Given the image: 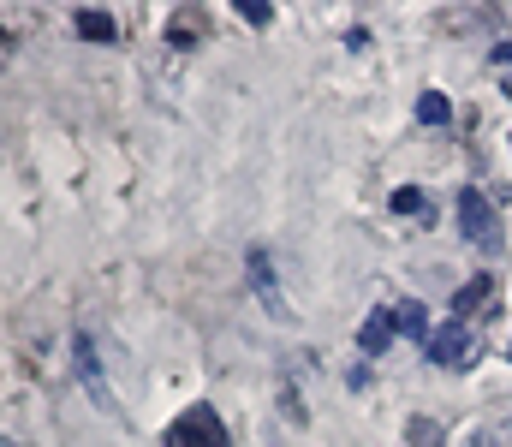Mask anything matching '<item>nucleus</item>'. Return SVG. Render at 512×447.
Returning <instances> with one entry per match:
<instances>
[{
    "label": "nucleus",
    "mask_w": 512,
    "mask_h": 447,
    "mask_svg": "<svg viewBox=\"0 0 512 447\" xmlns=\"http://www.w3.org/2000/svg\"><path fill=\"white\" fill-rule=\"evenodd\" d=\"M393 316H399V328H405V334H411L417 346H429V334H435V328H429V316H423V304H411V298H405V304H399Z\"/></svg>",
    "instance_id": "11"
},
{
    "label": "nucleus",
    "mask_w": 512,
    "mask_h": 447,
    "mask_svg": "<svg viewBox=\"0 0 512 447\" xmlns=\"http://www.w3.org/2000/svg\"><path fill=\"white\" fill-rule=\"evenodd\" d=\"M441 370H471L477 358H483V334L471 328V322H441L435 334H429V346H423Z\"/></svg>",
    "instance_id": "1"
},
{
    "label": "nucleus",
    "mask_w": 512,
    "mask_h": 447,
    "mask_svg": "<svg viewBox=\"0 0 512 447\" xmlns=\"http://www.w3.org/2000/svg\"><path fill=\"white\" fill-rule=\"evenodd\" d=\"M393 334H399V316H393V310H370V322H364L358 346L376 358V352H387V346H393Z\"/></svg>",
    "instance_id": "6"
},
{
    "label": "nucleus",
    "mask_w": 512,
    "mask_h": 447,
    "mask_svg": "<svg viewBox=\"0 0 512 447\" xmlns=\"http://www.w3.org/2000/svg\"><path fill=\"white\" fill-rule=\"evenodd\" d=\"M477 447H483V442H477Z\"/></svg>",
    "instance_id": "16"
},
{
    "label": "nucleus",
    "mask_w": 512,
    "mask_h": 447,
    "mask_svg": "<svg viewBox=\"0 0 512 447\" xmlns=\"http://www.w3.org/2000/svg\"><path fill=\"white\" fill-rule=\"evenodd\" d=\"M393 209H399V215H423L429 203H423V191H417V185H399V191H393Z\"/></svg>",
    "instance_id": "12"
},
{
    "label": "nucleus",
    "mask_w": 512,
    "mask_h": 447,
    "mask_svg": "<svg viewBox=\"0 0 512 447\" xmlns=\"http://www.w3.org/2000/svg\"><path fill=\"white\" fill-rule=\"evenodd\" d=\"M417 120H423V126H447V120H453V102H447L441 90H423V96H417Z\"/></svg>",
    "instance_id": "10"
},
{
    "label": "nucleus",
    "mask_w": 512,
    "mask_h": 447,
    "mask_svg": "<svg viewBox=\"0 0 512 447\" xmlns=\"http://www.w3.org/2000/svg\"><path fill=\"white\" fill-rule=\"evenodd\" d=\"M72 30H78L84 42H114V18H108V12H78Z\"/></svg>",
    "instance_id": "8"
},
{
    "label": "nucleus",
    "mask_w": 512,
    "mask_h": 447,
    "mask_svg": "<svg viewBox=\"0 0 512 447\" xmlns=\"http://www.w3.org/2000/svg\"><path fill=\"white\" fill-rule=\"evenodd\" d=\"M251 293L262 298V310H268V316H286V298H280V287H274L268 251H251Z\"/></svg>",
    "instance_id": "5"
},
{
    "label": "nucleus",
    "mask_w": 512,
    "mask_h": 447,
    "mask_svg": "<svg viewBox=\"0 0 512 447\" xmlns=\"http://www.w3.org/2000/svg\"><path fill=\"white\" fill-rule=\"evenodd\" d=\"M0 447H12V442H6V436H0Z\"/></svg>",
    "instance_id": "14"
},
{
    "label": "nucleus",
    "mask_w": 512,
    "mask_h": 447,
    "mask_svg": "<svg viewBox=\"0 0 512 447\" xmlns=\"http://www.w3.org/2000/svg\"><path fill=\"white\" fill-rule=\"evenodd\" d=\"M197 36H203V18H197L191 6H185V12H173V24H167V42H173V48H191Z\"/></svg>",
    "instance_id": "9"
},
{
    "label": "nucleus",
    "mask_w": 512,
    "mask_h": 447,
    "mask_svg": "<svg viewBox=\"0 0 512 447\" xmlns=\"http://www.w3.org/2000/svg\"><path fill=\"white\" fill-rule=\"evenodd\" d=\"M459 227H465V239H471L477 251H501V245H507L501 215H495V203H489L483 191H459Z\"/></svg>",
    "instance_id": "2"
},
{
    "label": "nucleus",
    "mask_w": 512,
    "mask_h": 447,
    "mask_svg": "<svg viewBox=\"0 0 512 447\" xmlns=\"http://www.w3.org/2000/svg\"><path fill=\"white\" fill-rule=\"evenodd\" d=\"M489 304H495V281H489V275H471V281L453 293V322H471L477 310L489 316Z\"/></svg>",
    "instance_id": "4"
},
{
    "label": "nucleus",
    "mask_w": 512,
    "mask_h": 447,
    "mask_svg": "<svg viewBox=\"0 0 512 447\" xmlns=\"http://www.w3.org/2000/svg\"><path fill=\"white\" fill-rule=\"evenodd\" d=\"M167 447H227V430H221V418H215V406H185L179 418H173V430H167Z\"/></svg>",
    "instance_id": "3"
},
{
    "label": "nucleus",
    "mask_w": 512,
    "mask_h": 447,
    "mask_svg": "<svg viewBox=\"0 0 512 447\" xmlns=\"http://www.w3.org/2000/svg\"><path fill=\"white\" fill-rule=\"evenodd\" d=\"M239 18H245V24H268V18H274V12H268V6H262V0H239Z\"/></svg>",
    "instance_id": "13"
},
{
    "label": "nucleus",
    "mask_w": 512,
    "mask_h": 447,
    "mask_svg": "<svg viewBox=\"0 0 512 447\" xmlns=\"http://www.w3.org/2000/svg\"><path fill=\"white\" fill-rule=\"evenodd\" d=\"M507 96H512V78H507Z\"/></svg>",
    "instance_id": "15"
},
{
    "label": "nucleus",
    "mask_w": 512,
    "mask_h": 447,
    "mask_svg": "<svg viewBox=\"0 0 512 447\" xmlns=\"http://www.w3.org/2000/svg\"><path fill=\"white\" fill-rule=\"evenodd\" d=\"M72 352H78V376H84V388H90L96 400H108L102 370H96V340H90V334H78V340H72Z\"/></svg>",
    "instance_id": "7"
}]
</instances>
